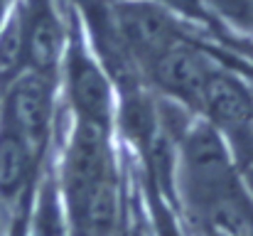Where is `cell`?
<instances>
[{"label": "cell", "mask_w": 253, "mask_h": 236, "mask_svg": "<svg viewBox=\"0 0 253 236\" xmlns=\"http://www.w3.org/2000/svg\"><path fill=\"white\" fill-rule=\"evenodd\" d=\"M187 189L202 212L224 229L236 217V180L229 153L211 126H197L184 141Z\"/></svg>", "instance_id": "1"}, {"label": "cell", "mask_w": 253, "mask_h": 236, "mask_svg": "<svg viewBox=\"0 0 253 236\" xmlns=\"http://www.w3.org/2000/svg\"><path fill=\"white\" fill-rule=\"evenodd\" d=\"M113 30L135 62L148 69L160 54L179 42V27L165 7L150 0H126L108 7Z\"/></svg>", "instance_id": "2"}, {"label": "cell", "mask_w": 253, "mask_h": 236, "mask_svg": "<svg viewBox=\"0 0 253 236\" xmlns=\"http://www.w3.org/2000/svg\"><path fill=\"white\" fill-rule=\"evenodd\" d=\"M52 84L35 72L17 77L10 84V94L2 111V123H7L37 157L42 153L49 123H52Z\"/></svg>", "instance_id": "3"}, {"label": "cell", "mask_w": 253, "mask_h": 236, "mask_svg": "<svg viewBox=\"0 0 253 236\" xmlns=\"http://www.w3.org/2000/svg\"><path fill=\"white\" fill-rule=\"evenodd\" d=\"M108 170H111V160H108L106 133L79 121L64 162V192L74 219L82 214L91 189Z\"/></svg>", "instance_id": "4"}, {"label": "cell", "mask_w": 253, "mask_h": 236, "mask_svg": "<svg viewBox=\"0 0 253 236\" xmlns=\"http://www.w3.org/2000/svg\"><path fill=\"white\" fill-rule=\"evenodd\" d=\"M199 108H204L207 116L214 121V126L226 131L239 148L253 150V98L239 79L214 72L207 81Z\"/></svg>", "instance_id": "5"}, {"label": "cell", "mask_w": 253, "mask_h": 236, "mask_svg": "<svg viewBox=\"0 0 253 236\" xmlns=\"http://www.w3.org/2000/svg\"><path fill=\"white\" fill-rule=\"evenodd\" d=\"M155 84L172 96L182 98L189 106H202V96L207 81L211 79L214 69L209 67L207 57L187 45H172L165 54L155 59L150 67Z\"/></svg>", "instance_id": "6"}, {"label": "cell", "mask_w": 253, "mask_h": 236, "mask_svg": "<svg viewBox=\"0 0 253 236\" xmlns=\"http://www.w3.org/2000/svg\"><path fill=\"white\" fill-rule=\"evenodd\" d=\"M25 30V64L40 77L54 81L62 52V25L52 10V0H25L20 7Z\"/></svg>", "instance_id": "7"}, {"label": "cell", "mask_w": 253, "mask_h": 236, "mask_svg": "<svg viewBox=\"0 0 253 236\" xmlns=\"http://www.w3.org/2000/svg\"><path fill=\"white\" fill-rule=\"evenodd\" d=\"M69 94L79 121L106 133L111 126V89L103 72L77 45L69 54Z\"/></svg>", "instance_id": "8"}, {"label": "cell", "mask_w": 253, "mask_h": 236, "mask_svg": "<svg viewBox=\"0 0 253 236\" xmlns=\"http://www.w3.org/2000/svg\"><path fill=\"white\" fill-rule=\"evenodd\" d=\"M32 150L27 143L7 126L0 123V199H15L27 185Z\"/></svg>", "instance_id": "9"}, {"label": "cell", "mask_w": 253, "mask_h": 236, "mask_svg": "<svg viewBox=\"0 0 253 236\" xmlns=\"http://www.w3.org/2000/svg\"><path fill=\"white\" fill-rule=\"evenodd\" d=\"M25 67V30L22 12L15 10L12 17L0 30V86H10Z\"/></svg>", "instance_id": "10"}, {"label": "cell", "mask_w": 253, "mask_h": 236, "mask_svg": "<svg viewBox=\"0 0 253 236\" xmlns=\"http://www.w3.org/2000/svg\"><path fill=\"white\" fill-rule=\"evenodd\" d=\"M123 131L128 138H133L138 145L148 148L150 138H153V128H155V116L148 101H143L135 91H130V96H126L123 101V116H121Z\"/></svg>", "instance_id": "11"}, {"label": "cell", "mask_w": 253, "mask_h": 236, "mask_svg": "<svg viewBox=\"0 0 253 236\" xmlns=\"http://www.w3.org/2000/svg\"><path fill=\"white\" fill-rule=\"evenodd\" d=\"M32 236H67L62 207L57 202L54 187L47 182L40 192L37 212H35V224H32Z\"/></svg>", "instance_id": "12"}, {"label": "cell", "mask_w": 253, "mask_h": 236, "mask_svg": "<svg viewBox=\"0 0 253 236\" xmlns=\"http://www.w3.org/2000/svg\"><path fill=\"white\" fill-rule=\"evenodd\" d=\"M168 7H174L184 15H194V17H204V10H202V0H158Z\"/></svg>", "instance_id": "13"}, {"label": "cell", "mask_w": 253, "mask_h": 236, "mask_svg": "<svg viewBox=\"0 0 253 236\" xmlns=\"http://www.w3.org/2000/svg\"><path fill=\"white\" fill-rule=\"evenodd\" d=\"M123 236H148V234H145V232H143L140 227H133L130 232H126V234H123Z\"/></svg>", "instance_id": "14"}, {"label": "cell", "mask_w": 253, "mask_h": 236, "mask_svg": "<svg viewBox=\"0 0 253 236\" xmlns=\"http://www.w3.org/2000/svg\"><path fill=\"white\" fill-rule=\"evenodd\" d=\"M2 2H10V0H2Z\"/></svg>", "instance_id": "15"}]
</instances>
